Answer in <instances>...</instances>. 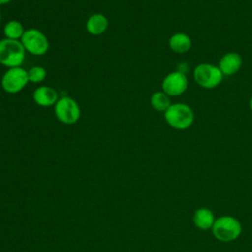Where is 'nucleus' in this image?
Returning <instances> with one entry per match:
<instances>
[{
	"instance_id": "15",
	"label": "nucleus",
	"mask_w": 252,
	"mask_h": 252,
	"mask_svg": "<svg viewBox=\"0 0 252 252\" xmlns=\"http://www.w3.org/2000/svg\"><path fill=\"white\" fill-rule=\"evenodd\" d=\"M152 107L157 111L165 112L166 109L171 105L169 95H167L164 92H156L152 94L150 99Z\"/></svg>"
},
{
	"instance_id": "2",
	"label": "nucleus",
	"mask_w": 252,
	"mask_h": 252,
	"mask_svg": "<svg viewBox=\"0 0 252 252\" xmlns=\"http://www.w3.org/2000/svg\"><path fill=\"white\" fill-rule=\"evenodd\" d=\"M26 50L20 40L3 38L0 40V64L9 68L21 67L26 57Z\"/></svg>"
},
{
	"instance_id": "12",
	"label": "nucleus",
	"mask_w": 252,
	"mask_h": 252,
	"mask_svg": "<svg viewBox=\"0 0 252 252\" xmlns=\"http://www.w3.org/2000/svg\"><path fill=\"white\" fill-rule=\"evenodd\" d=\"M215 220L214 213L208 208H199L194 212L193 222L200 230L212 229Z\"/></svg>"
},
{
	"instance_id": "17",
	"label": "nucleus",
	"mask_w": 252,
	"mask_h": 252,
	"mask_svg": "<svg viewBox=\"0 0 252 252\" xmlns=\"http://www.w3.org/2000/svg\"><path fill=\"white\" fill-rule=\"evenodd\" d=\"M12 0H0V6L1 5H6L8 3H10Z\"/></svg>"
},
{
	"instance_id": "3",
	"label": "nucleus",
	"mask_w": 252,
	"mask_h": 252,
	"mask_svg": "<svg viewBox=\"0 0 252 252\" xmlns=\"http://www.w3.org/2000/svg\"><path fill=\"white\" fill-rule=\"evenodd\" d=\"M166 123L177 130L189 128L194 121V113L190 106L184 103H173L164 112Z\"/></svg>"
},
{
	"instance_id": "18",
	"label": "nucleus",
	"mask_w": 252,
	"mask_h": 252,
	"mask_svg": "<svg viewBox=\"0 0 252 252\" xmlns=\"http://www.w3.org/2000/svg\"><path fill=\"white\" fill-rule=\"evenodd\" d=\"M249 106H250V109L252 111V97L250 98V101H249Z\"/></svg>"
},
{
	"instance_id": "8",
	"label": "nucleus",
	"mask_w": 252,
	"mask_h": 252,
	"mask_svg": "<svg viewBox=\"0 0 252 252\" xmlns=\"http://www.w3.org/2000/svg\"><path fill=\"white\" fill-rule=\"evenodd\" d=\"M188 87L186 76L179 71L171 72L163 79L161 83L162 92L169 96H177L182 94Z\"/></svg>"
},
{
	"instance_id": "10",
	"label": "nucleus",
	"mask_w": 252,
	"mask_h": 252,
	"mask_svg": "<svg viewBox=\"0 0 252 252\" xmlns=\"http://www.w3.org/2000/svg\"><path fill=\"white\" fill-rule=\"evenodd\" d=\"M242 65V59L241 56L236 52H228L224 54L220 62H219V68L221 71L223 75L231 76L239 71Z\"/></svg>"
},
{
	"instance_id": "1",
	"label": "nucleus",
	"mask_w": 252,
	"mask_h": 252,
	"mask_svg": "<svg viewBox=\"0 0 252 252\" xmlns=\"http://www.w3.org/2000/svg\"><path fill=\"white\" fill-rule=\"evenodd\" d=\"M213 235L221 242H230L236 240L241 232V222L232 216H221L217 218L212 227Z\"/></svg>"
},
{
	"instance_id": "14",
	"label": "nucleus",
	"mask_w": 252,
	"mask_h": 252,
	"mask_svg": "<svg viewBox=\"0 0 252 252\" xmlns=\"http://www.w3.org/2000/svg\"><path fill=\"white\" fill-rule=\"evenodd\" d=\"M25 31L26 30H25L23 24L17 20L8 21L3 28V32L5 35V38H9V39H13V40H21Z\"/></svg>"
},
{
	"instance_id": "9",
	"label": "nucleus",
	"mask_w": 252,
	"mask_h": 252,
	"mask_svg": "<svg viewBox=\"0 0 252 252\" xmlns=\"http://www.w3.org/2000/svg\"><path fill=\"white\" fill-rule=\"evenodd\" d=\"M33 101L41 107L54 106L59 95L57 91L49 86H40L36 88L32 94Z\"/></svg>"
},
{
	"instance_id": "6",
	"label": "nucleus",
	"mask_w": 252,
	"mask_h": 252,
	"mask_svg": "<svg viewBox=\"0 0 252 252\" xmlns=\"http://www.w3.org/2000/svg\"><path fill=\"white\" fill-rule=\"evenodd\" d=\"M28 70L21 67L9 68L1 78L2 89L11 94H15L24 90L28 85Z\"/></svg>"
},
{
	"instance_id": "7",
	"label": "nucleus",
	"mask_w": 252,
	"mask_h": 252,
	"mask_svg": "<svg viewBox=\"0 0 252 252\" xmlns=\"http://www.w3.org/2000/svg\"><path fill=\"white\" fill-rule=\"evenodd\" d=\"M193 75L196 83L206 89H213L219 86L223 77L219 67L209 63L199 64L195 68Z\"/></svg>"
},
{
	"instance_id": "4",
	"label": "nucleus",
	"mask_w": 252,
	"mask_h": 252,
	"mask_svg": "<svg viewBox=\"0 0 252 252\" xmlns=\"http://www.w3.org/2000/svg\"><path fill=\"white\" fill-rule=\"evenodd\" d=\"M20 41L26 52L34 56H42L46 54L50 46L47 36L35 28L26 30Z\"/></svg>"
},
{
	"instance_id": "13",
	"label": "nucleus",
	"mask_w": 252,
	"mask_h": 252,
	"mask_svg": "<svg viewBox=\"0 0 252 252\" xmlns=\"http://www.w3.org/2000/svg\"><path fill=\"white\" fill-rule=\"evenodd\" d=\"M170 49L175 53H186L191 48L192 42L189 35L184 32H177L170 36L168 41Z\"/></svg>"
},
{
	"instance_id": "19",
	"label": "nucleus",
	"mask_w": 252,
	"mask_h": 252,
	"mask_svg": "<svg viewBox=\"0 0 252 252\" xmlns=\"http://www.w3.org/2000/svg\"><path fill=\"white\" fill-rule=\"evenodd\" d=\"M1 19H2V15H1V12H0V22H1Z\"/></svg>"
},
{
	"instance_id": "11",
	"label": "nucleus",
	"mask_w": 252,
	"mask_h": 252,
	"mask_svg": "<svg viewBox=\"0 0 252 252\" xmlns=\"http://www.w3.org/2000/svg\"><path fill=\"white\" fill-rule=\"evenodd\" d=\"M108 28V19L101 13L91 15L86 22V30L92 35H100Z\"/></svg>"
},
{
	"instance_id": "5",
	"label": "nucleus",
	"mask_w": 252,
	"mask_h": 252,
	"mask_svg": "<svg viewBox=\"0 0 252 252\" xmlns=\"http://www.w3.org/2000/svg\"><path fill=\"white\" fill-rule=\"evenodd\" d=\"M54 114L62 124L73 125L77 123L81 117V108L74 98L65 95L59 97L55 103Z\"/></svg>"
},
{
	"instance_id": "16",
	"label": "nucleus",
	"mask_w": 252,
	"mask_h": 252,
	"mask_svg": "<svg viewBox=\"0 0 252 252\" xmlns=\"http://www.w3.org/2000/svg\"><path fill=\"white\" fill-rule=\"evenodd\" d=\"M47 72L42 66H32L28 70L29 82L32 84H38L45 80Z\"/></svg>"
}]
</instances>
